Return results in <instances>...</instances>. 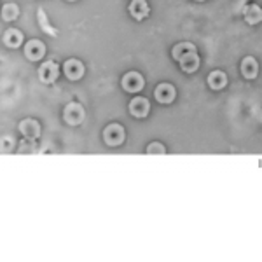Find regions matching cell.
Instances as JSON below:
<instances>
[{
	"label": "cell",
	"mask_w": 262,
	"mask_h": 262,
	"mask_svg": "<svg viewBox=\"0 0 262 262\" xmlns=\"http://www.w3.org/2000/svg\"><path fill=\"white\" fill-rule=\"evenodd\" d=\"M44 54H46L44 42H40L37 39H32V40H28L27 44H25V56H27V60L39 61V60H42V56H44Z\"/></svg>",
	"instance_id": "9"
},
{
	"label": "cell",
	"mask_w": 262,
	"mask_h": 262,
	"mask_svg": "<svg viewBox=\"0 0 262 262\" xmlns=\"http://www.w3.org/2000/svg\"><path fill=\"white\" fill-rule=\"evenodd\" d=\"M2 40H4V44L11 49L19 48V46L23 44V33H21L19 30H16V28H9V30L4 33Z\"/></svg>",
	"instance_id": "14"
},
{
	"label": "cell",
	"mask_w": 262,
	"mask_h": 262,
	"mask_svg": "<svg viewBox=\"0 0 262 262\" xmlns=\"http://www.w3.org/2000/svg\"><path fill=\"white\" fill-rule=\"evenodd\" d=\"M58 75H60V67H58V63H56V61L48 60V61H44V63L40 65V69H39V77H40V81H42V82L53 84V82L58 79Z\"/></svg>",
	"instance_id": "5"
},
{
	"label": "cell",
	"mask_w": 262,
	"mask_h": 262,
	"mask_svg": "<svg viewBox=\"0 0 262 262\" xmlns=\"http://www.w3.org/2000/svg\"><path fill=\"white\" fill-rule=\"evenodd\" d=\"M243 18L248 25H257L262 21V9L257 4H248L243 9Z\"/></svg>",
	"instance_id": "13"
},
{
	"label": "cell",
	"mask_w": 262,
	"mask_h": 262,
	"mask_svg": "<svg viewBox=\"0 0 262 262\" xmlns=\"http://www.w3.org/2000/svg\"><path fill=\"white\" fill-rule=\"evenodd\" d=\"M11 147H12V137L7 135V137L2 138V149L4 150H11Z\"/></svg>",
	"instance_id": "18"
},
{
	"label": "cell",
	"mask_w": 262,
	"mask_h": 262,
	"mask_svg": "<svg viewBox=\"0 0 262 262\" xmlns=\"http://www.w3.org/2000/svg\"><path fill=\"white\" fill-rule=\"evenodd\" d=\"M19 16V7L16 4H6L2 7V19L6 21H14Z\"/></svg>",
	"instance_id": "16"
},
{
	"label": "cell",
	"mask_w": 262,
	"mask_h": 262,
	"mask_svg": "<svg viewBox=\"0 0 262 262\" xmlns=\"http://www.w3.org/2000/svg\"><path fill=\"white\" fill-rule=\"evenodd\" d=\"M129 14L133 19L142 21L150 14V7L147 4V0H131L129 4Z\"/></svg>",
	"instance_id": "11"
},
{
	"label": "cell",
	"mask_w": 262,
	"mask_h": 262,
	"mask_svg": "<svg viewBox=\"0 0 262 262\" xmlns=\"http://www.w3.org/2000/svg\"><path fill=\"white\" fill-rule=\"evenodd\" d=\"M19 147H21V149H19V152H23V150H28V142H21V145H19ZM30 149H32V150L35 149V143H33V142L30 143Z\"/></svg>",
	"instance_id": "19"
},
{
	"label": "cell",
	"mask_w": 262,
	"mask_h": 262,
	"mask_svg": "<svg viewBox=\"0 0 262 262\" xmlns=\"http://www.w3.org/2000/svg\"><path fill=\"white\" fill-rule=\"evenodd\" d=\"M121 86L126 93H140L145 86V79L138 72H126L121 79Z\"/></svg>",
	"instance_id": "3"
},
{
	"label": "cell",
	"mask_w": 262,
	"mask_h": 262,
	"mask_svg": "<svg viewBox=\"0 0 262 262\" xmlns=\"http://www.w3.org/2000/svg\"><path fill=\"white\" fill-rule=\"evenodd\" d=\"M18 129L27 140H37L40 137V124L35 119H30V117L21 121Z\"/></svg>",
	"instance_id": "8"
},
{
	"label": "cell",
	"mask_w": 262,
	"mask_h": 262,
	"mask_svg": "<svg viewBox=\"0 0 262 262\" xmlns=\"http://www.w3.org/2000/svg\"><path fill=\"white\" fill-rule=\"evenodd\" d=\"M124 138H126V131L121 124H117V122H112V124H108L107 128L103 129V140L108 147L121 145V143L124 142Z\"/></svg>",
	"instance_id": "4"
},
{
	"label": "cell",
	"mask_w": 262,
	"mask_h": 262,
	"mask_svg": "<svg viewBox=\"0 0 262 262\" xmlns=\"http://www.w3.org/2000/svg\"><path fill=\"white\" fill-rule=\"evenodd\" d=\"M171 56L175 61H179L180 69L185 74H192L200 69V56H198L196 46L192 42H180L171 49Z\"/></svg>",
	"instance_id": "1"
},
{
	"label": "cell",
	"mask_w": 262,
	"mask_h": 262,
	"mask_svg": "<svg viewBox=\"0 0 262 262\" xmlns=\"http://www.w3.org/2000/svg\"><path fill=\"white\" fill-rule=\"evenodd\" d=\"M147 154H149V156H152V154H161V156H164V154H166V149H164L163 143L152 142V143H149V147H147Z\"/></svg>",
	"instance_id": "17"
},
{
	"label": "cell",
	"mask_w": 262,
	"mask_h": 262,
	"mask_svg": "<svg viewBox=\"0 0 262 262\" xmlns=\"http://www.w3.org/2000/svg\"><path fill=\"white\" fill-rule=\"evenodd\" d=\"M196 2H203V0H196Z\"/></svg>",
	"instance_id": "20"
},
{
	"label": "cell",
	"mask_w": 262,
	"mask_h": 262,
	"mask_svg": "<svg viewBox=\"0 0 262 262\" xmlns=\"http://www.w3.org/2000/svg\"><path fill=\"white\" fill-rule=\"evenodd\" d=\"M208 86L212 88L213 91H221L227 86V75L224 74L222 70H213L212 74L208 75Z\"/></svg>",
	"instance_id": "15"
},
{
	"label": "cell",
	"mask_w": 262,
	"mask_h": 262,
	"mask_svg": "<svg viewBox=\"0 0 262 262\" xmlns=\"http://www.w3.org/2000/svg\"><path fill=\"white\" fill-rule=\"evenodd\" d=\"M84 117H86V111H84V107L81 103H77V101H70L63 108V119L70 126H79L84 121Z\"/></svg>",
	"instance_id": "2"
},
{
	"label": "cell",
	"mask_w": 262,
	"mask_h": 262,
	"mask_svg": "<svg viewBox=\"0 0 262 262\" xmlns=\"http://www.w3.org/2000/svg\"><path fill=\"white\" fill-rule=\"evenodd\" d=\"M63 72H65L67 79H70V81H79L84 75V65L77 58H70V60H67L63 63Z\"/></svg>",
	"instance_id": "7"
},
{
	"label": "cell",
	"mask_w": 262,
	"mask_h": 262,
	"mask_svg": "<svg viewBox=\"0 0 262 262\" xmlns=\"http://www.w3.org/2000/svg\"><path fill=\"white\" fill-rule=\"evenodd\" d=\"M154 96H156V100H158L159 103L166 105V103H171V101L175 100L177 90H175V86L170 84V82H161L154 90Z\"/></svg>",
	"instance_id": "10"
},
{
	"label": "cell",
	"mask_w": 262,
	"mask_h": 262,
	"mask_svg": "<svg viewBox=\"0 0 262 262\" xmlns=\"http://www.w3.org/2000/svg\"><path fill=\"white\" fill-rule=\"evenodd\" d=\"M257 74H259V63H257V60L253 56H247L243 58L242 61V75L245 79H255Z\"/></svg>",
	"instance_id": "12"
},
{
	"label": "cell",
	"mask_w": 262,
	"mask_h": 262,
	"mask_svg": "<svg viewBox=\"0 0 262 262\" xmlns=\"http://www.w3.org/2000/svg\"><path fill=\"white\" fill-rule=\"evenodd\" d=\"M149 112H150V103L145 96H135V98L129 101V114L133 117L143 119V117L149 116Z\"/></svg>",
	"instance_id": "6"
},
{
	"label": "cell",
	"mask_w": 262,
	"mask_h": 262,
	"mask_svg": "<svg viewBox=\"0 0 262 262\" xmlns=\"http://www.w3.org/2000/svg\"><path fill=\"white\" fill-rule=\"evenodd\" d=\"M69 2H75V0H69Z\"/></svg>",
	"instance_id": "21"
}]
</instances>
